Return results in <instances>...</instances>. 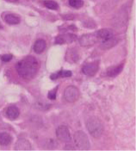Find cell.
I'll return each mask as SVG.
<instances>
[{
    "label": "cell",
    "instance_id": "cell-18",
    "mask_svg": "<svg viewBox=\"0 0 136 151\" xmlns=\"http://www.w3.org/2000/svg\"><path fill=\"white\" fill-rule=\"evenodd\" d=\"M116 43H117V41L116 39H115L114 37H112L109 40L102 42L101 47L104 50L109 49L114 46Z\"/></svg>",
    "mask_w": 136,
    "mask_h": 151
},
{
    "label": "cell",
    "instance_id": "cell-11",
    "mask_svg": "<svg viewBox=\"0 0 136 151\" xmlns=\"http://www.w3.org/2000/svg\"><path fill=\"white\" fill-rule=\"evenodd\" d=\"M4 20L7 24L14 25L19 24L20 19L19 17L15 14H8L4 17Z\"/></svg>",
    "mask_w": 136,
    "mask_h": 151
},
{
    "label": "cell",
    "instance_id": "cell-8",
    "mask_svg": "<svg viewBox=\"0 0 136 151\" xmlns=\"http://www.w3.org/2000/svg\"><path fill=\"white\" fill-rule=\"evenodd\" d=\"M77 38V36L73 34H65L56 37L55 43L57 44H68L74 42Z\"/></svg>",
    "mask_w": 136,
    "mask_h": 151
},
{
    "label": "cell",
    "instance_id": "cell-15",
    "mask_svg": "<svg viewBox=\"0 0 136 151\" xmlns=\"http://www.w3.org/2000/svg\"><path fill=\"white\" fill-rule=\"evenodd\" d=\"M12 137L8 133L4 132L0 133V144L3 146H6L11 143Z\"/></svg>",
    "mask_w": 136,
    "mask_h": 151
},
{
    "label": "cell",
    "instance_id": "cell-16",
    "mask_svg": "<svg viewBox=\"0 0 136 151\" xmlns=\"http://www.w3.org/2000/svg\"><path fill=\"white\" fill-rule=\"evenodd\" d=\"M16 148L17 150H27L31 148L30 143L24 139L18 141L16 145Z\"/></svg>",
    "mask_w": 136,
    "mask_h": 151
},
{
    "label": "cell",
    "instance_id": "cell-17",
    "mask_svg": "<svg viewBox=\"0 0 136 151\" xmlns=\"http://www.w3.org/2000/svg\"><path fill=\"white\" fill-rule=\"evenodd\" d=\"M78 55L75 50H70L66 54V60L69 63H75L78 59Z\"/></svg>",
    "mask_w": 136,
    "mask_h": 151
},
{
    "label": "cell",
    "instance_id": "cell-14",
    "mask_svg": "<svg viewBox=\"0 0 136 151\" xmlns=\"http://www.w3.org/2000/svg\"><path fill=\"white\" fill-rule=\"evenodd\" d=\"M6 115L11 119L14 120L17 118L19 115V111L17 107L11 106L6 110Z\"/></svg>",
    "mask_w": 136,
    "mask_h": 151
},
{
    "label": "cell",
    "instance_id": "cell-12",
    "mask_svg": "<svg viewBox=\"0 0 136 151\" xmlns=\"http://www.w3.org/2000/svg\"><path fill=\"white\" fill-rule=\"evenodd\" d=\"M46 47V43L45 40L39 39L35 42L34 45V50L35 53L40 54L44 52Z\"/></svg>",
    "mask_w": 136,
    "mask_h": 151
},
{
    "label": "cell",
    "instance_id": "cell-2",
    "mask_svg": "<svg viewBox=\"0 0 136 151\" xmlns=\"http://www.w3.org/2000/svg\"><path fill=\"white\" fill-rule=\"evenodd\" d=\"M86 126L89 134L95 138L100 137L103 134L104 127L101 121L97 117H89L86 122Z\"/></svg>",
    "mask_w": 136,
    "mask_h": 151
},
{
    "label": "cell",
    "instance_id": "cell-10",
    "mask_svg": "<svg viewBox=\"0 0 136 151\" xmlns=\"http://www.w3.org/2000/svg\"><path fill=\"white\" fill-rule=\"evenodd\" d=\"M124 67V64L122 63L115 66H112L108 68L106 75L111 78H114L119 75Z\"/></svg>",
    "mask_w": 136,
    "mask_h": 151
},
{
    "label": "cell",
    "instance_id": "cell-22",
    "mask_svg": "<svg viewBox=\"0 0 136 151\" xmlns=\"http://www.w3.org/2000/svg\"><path fill=\"white\" fill-rule=\"evenodd\" d=\"M13 58V56L11 54H6L3 55L1 58V60L4 62L10 61Z\"/></svg>",
    "mask_w": 136,
    "mask_h": 151
},
{
    "label": "cell",
    "instance_id": "cell-20",
    "mask_svg": "<svg viewBox=\"0 0 136 151\" xmlns=\"http://www.w3.org/2000/svg\"><path fill=\"white\" fill-rule=\"evenodd\" d=\"M68 4L73 8L79 9L83 6L84 2L83 0H68Z\"/></svg>",
    "mask_w": 136,
    "mask_h": 151
},
{
    "label": "cell",
    "instance_id": "cell-3",
    "mask_svg": "<svg viewBox=\"0 0 136 151\" xmlns=\"http://www.w3.org/2000/svg\"><path fill=\"white\" fill-rule=\"evenodd\" d=\"M74 140L76 146L80 150H88L90 148L88 136L82 130H78L75 133Z\"/></svg>",
    "mask_w": 136,
    "mask_h": 151
},
{
    "label": "cell",
    "instance_id": "cell-7",
    "mask_svg": "<svg viewBox=\"0 0 136 151\" xmlns=\"http://www.w3.org/2000/svg\"><path fill=\"white\" fill-rule=\"evenodd\" d=\"M99 69V63L94 61L84 65L82 71L84 75L89 76H93L98 72Z\"/></svg>",
    "mask_w": 136,
    "mask_h": 151
},
{
    "label": "cell",
    "instance_id": "cell-23",
    "mask_svg": "<svg viewBox=\"0 0 136 151\" xmlns=\"http://www.w3.org/2000/svg\"><path fill=\"white\" fill-rule=\"evenodd\" d=\"M3 27L2 25H1V22H0V29H3Z\"/></svg>",
    "mask_w": 136,
    "mask_h": 151
},
{
    "label": "cell",
    "instance_id": "cell-6",
    "mask_svg": "<svg viewBox=\"0 0 136 151\" xmlns=\"http://www.w3.org/2000/svg\"><path fill=\"white\" fill-rule=\"evenodd\" d=\"M99 41V38L94 33L83 35L80 38L79 43L82 46L88 47L93 45Z\"/></svg>",
    "mask_w": 136,
    "mask_h": 151
},
{
    "label": "cell",
    "instance_id": "cell-21",
    "mask_svg": "<svg viewBox=\"0 0 136 151\" xmlns=\"http://www.w3.org/2000/svg\"><path fill=\"white\" fill-rule=\"evenodd\" d=\"M58 86L56 87L55 88L50 91L48 93V98L51 100H54L57 97V92L58 91Z\"/></svg>",
    "mask_w": 136,
    "mask_h": 151
},
{
    "label": "cell",
    "instance_id": "cell-1",
    "mask_svg": "<svg viewBox=\"0 0 136 151\" xmlns=\"http://www.w3.org/2000/svg\"><path fill=\"white\" fill-rule=\"evenodd\" d=\"M39 64L36 58L27 56L19 61L16 65L19 75L23 78L31 79L37 74Z\"/></svg>",
    "mask_w": 136,
    "mask_h": 151
},
{
    "label": "cell",
    "instance_id": "cell-4",
    "mask_svg": "<svg viewBox=\"0 0 136 151\" xmlns=\"http://www.w3.org/2000/svg\"><path fill=\"white\" fill-rule=\"evenodd\" d=\"M80 96L79 90L76 87L73 85L67 87L64 92L65 99L68 103H75L78 100Z\"/></svg>",
    "mask_w": 136,
    "mask_h": 151
},
{
    "label": "cell",
    "instance_id": "cell-5",
    "mask_svg": "<svg viewBox=\"0 0 136 151\" xmlns=\"http://www.w3.org/2000/svg\"><path fill=\"white\" fill-rule=\"evenodd\" d=\"M56 135L59 140L65 143H68L72 140L69 130L65 125H61L58 127L56 130Z\"/></svg>",
    "mask_w": 136,
    "mask_h": 151
},
{
    "label": "cell",
    "instance_id": "cell-13",
    "mask_svg": "<svg viewBox=\"0 0 136 151\" xmlns=\"http://www.w3.org/2000/svg\"><path fill=\"white\" fill-rule=\"evenodd\" d=\"M72 76V72L69 70H61L57 73H53L50 76L52 80H56L59 78L70 77Z\"/></svg>",
    "mask_w": 136,
    "mask_h": 151
},
{
    "label": "cell",
    "instance_id": "cell-19",
    "mask_svg": "<svg viewBox=\"0 0 136 151\" xmlns=\"http://www.w3.org/2000/svg\"><path fill=\"white\" fill-rule=\"evenodd\" d=\"M45 6L49 9L52 10H57L59 8L58 3L51 0H47L44 1Z\"/></svg>",
    "mask_w": 136,
    "mask_h": 151
},
{
    "label": "cell",
    "instance_id": "cell-9",
    "mask_svg": "<svg viewBox=\"0 0 136 151\" xmlns=\"http://www.w3.org/2000/svg\"><path fill=\"white\" fill-rule=\"evenodd\" d=\"M95 33L97 35L99 40L102 41V42L109 40L114 36L112 31L108 29H102Z\"/></svg>",
    "mask_w": 136,
    "mask_h": 151
}]
</instances>
